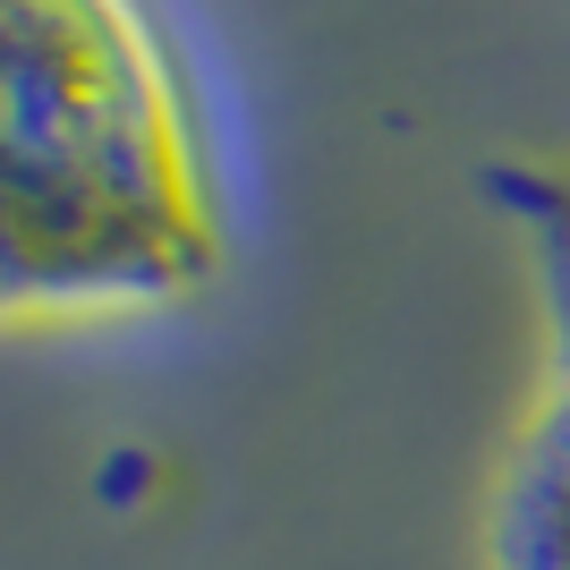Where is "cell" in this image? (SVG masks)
I'll list each match as a JSON object with an SVG mask.
<instances>
[{
    "mask_svg": "<svg viewBox=\"0 0 570 570\" xmlns=\"http://www.w3.org/2000/svg\"><path fill=\"white\" fill-rule=\"evenodd\" d=\"M222 230L179 60L119 0L0 9V315L111 324L214 282Z\"/></svg>",
    "mask_w": 570,
    "mask_h": 570,
    "instance_id": "obj_1",
    "label": "cell"
},
{
    "mask_svg": "<svg viewBox=\"0 0 570 570\" xmlns=\"http://www.w3.org/2000/svg\"><path fill=\"white\" fill-rule=\"evenodd\" d=\"M494 570H570V383L528 417L494 494Z\"/></svg>",
    "mask_w": 570,
    "mask_h": 570,
    "instance_id": "obj_2",
    "label": "cell"
},
{
    "mask_svg": "<svg viewBox=\"0 0 570 570\" xmlns=\"http://www.w3.org/2000/svg\"><path fill=\"white\" fill-rule=\"evenodd\" d=\"M485 196L528 238V264L546 289V333H553V383H570V163H494Z\"/></svg>",
    "mask_w": 570,
    "mask_h": 570,
    "instance_id": "obj_3",
    "label": "cell"
}]
</instances>
